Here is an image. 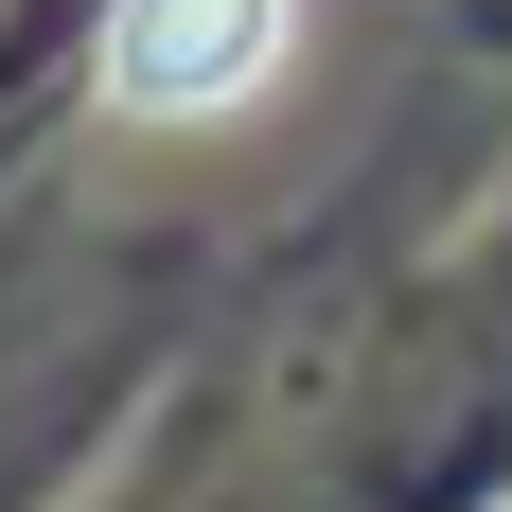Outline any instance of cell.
I'll list each match as a JSON object with an SVG mask.
<instances>
[{
    "label": "cell",
    "instance_id": "cell-1",
    "mask_svg": "<svg viewBox=\"0 0 512 512\" xmlns=\"http://www.w3.org/2000/svg\"><path fill=\"white\" fill-rule=\"evenodd\" d=\"M301 71V0H106L89 18V89L124 124H248Z\"/></svg>",
    "mask_w": 512,
    "mask_h": 512
}]
</instances>
